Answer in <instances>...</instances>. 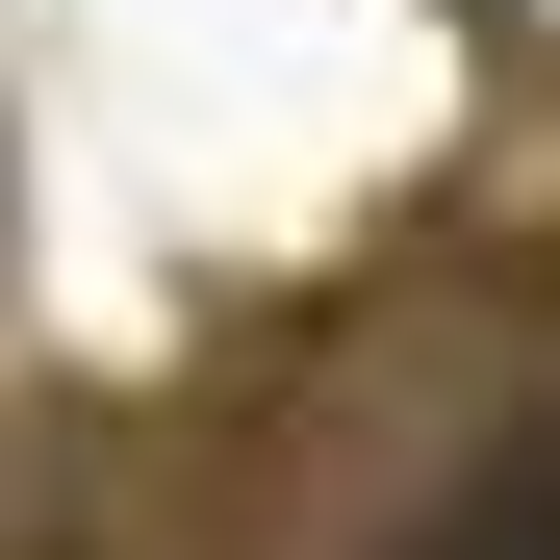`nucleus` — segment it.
I'll return each mask as SVG.
<instances>
[{
	"instance_id": "obj_1",
	"label": "nucleus",
	"mask_w": 560,
	"mask_h": 560,
	"mask_svg": "<svg viewBox=\"0 0 560 560\" xmlns=\"http://www.w3.org/2000/svg\"><path fill=\"white\" fill-rule=\"evenodd\" d=\"M408 560H560V433H485V485H458Z\"/></svg>"
}]
</instances>
